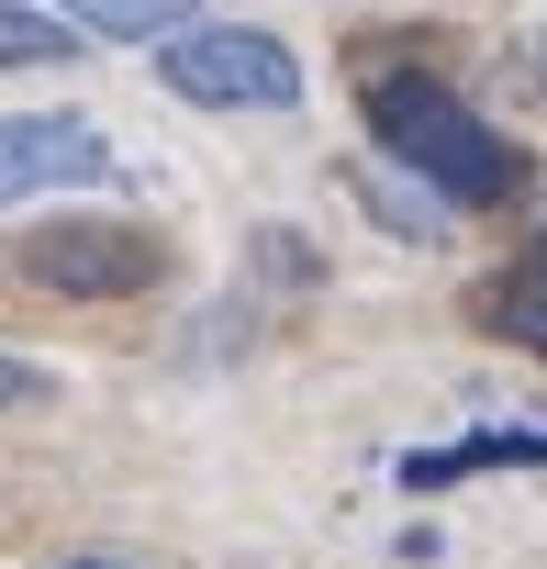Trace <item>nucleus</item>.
I'll return each mask as SVG.
<instances>
[{
	"label": "nucleus",
	"mask_w": 547,
	"mask_h": 569,
	"mask_svg": "<svg viewBox=\"0 0 547 569\" xmlns=\"http://www.w3.org/2000/svg\"><path fill=\"white\" fill-rule=\"evenodd\" d=\"M358 112L380 134V157H402L414 179H436L458 212H491L525 190V146L503 123H480L447 79H414V68H358Z\"/></svg>",
	"instance_id": "obj_1"
},
{
	"label": "nucleus",
	"mask_w": 547,
	"mask_h": 569,
	"mask_svg": "<svg viewBox=\"0 0 547 569\" xmlns=\"http://www.w3.org/2000/svg\"><path fill=\"white\" fill-rule=\"evenodd\" d=\"M12 268L57 302H135L168 279V234L135 212H57V223L12 234Z\"/></svg>",
	"instance_id": "obj_2"
},
{
	"label": "nucleus",
	"mask_w": 547,
	"mask_h": 569,
	"mask_svg": "<svg viewBox=\"0 0 547 569\" xmlns=\"http://www.w3.org/2000/svg\"><path fill=\"white\" fill-rule=\"evenodd\" d=\"M157 79L190 112H291L302 101V57L280 34H268V23H212V12L157 46Z\"/></svg>",
	"instance_id": "obj_3"
},
{
	"label": "nucleus",
	"mask_w": 547,
	"mask_h": 569,
	"mask_svg": "<svg viewBox=\"0 0 547 569\" xmlns=\"http://www.w3.org/2000/svg\"><path fill=\"white\" fill-rule=\"evenodd\" d=\"M112 134L90 112H0V212H23L46 190H101Z\"/></svg>",
	"instance_id": "obj_4"
},
{
	"label": "nucleus",
	"mask_w": 547,
	"mask_h": 569,
	"mask_svg": "<svg viewBox=\"0 0 547 569\" xmlns=\"http://www.w3.org/2000/svg\"><path fill=\"white\" fill-rule=\"evenodd\" d=\"M347 190H358L402 246H447V223H458V201H447L436 179H414L402 157H358V168H347Z\"/></svg>",
	"instance_id": "obj_5"
},
{
	"label": "nucleus",
	"mask_w": 547,
	"mask_h": 569,
	"mask_svg": "<svg viewBox=\"0 0 547 569\" xmlns=\"http://www.w3.org/2000/svg\"><path fill=\"white\" fill-rule=\"evenodd\" d=\"M480 469H547V425H480L458 447H414L402 458L414 491H447V480H480Z\"/></svg>",
	"instance_id": "obj_6"
},
{
	"label": "nucleus",
	"mask_w": 547,
	"mask_h": 569,
	"mask_svg": "<svg viewBox=\"0 0 547 569\" xmlns=\"http://www.w3.org/2000/svg\"><path fill=\"white\" fill-rule=\"evenodd\" d=\"M90 46H168L179 23H201V0H57Z\"/></svg>",
	"instance_id": "obj_7"
},
{
	"label": "nucleus",
	"mask_w": 547,
	"mask_h": 569,
	"mask_svg": "<svg viewBox=\"0 0 547 569\" xmlns=\"http://www.w3.org/2000/svg\"><path fill=\"white\" fill-rule=\"evenodd\" d=\"M480 325H491L503 347L547 358V257H525V268H503V279H491V291H480Z\"/></svg>",
	"instance_id": "obj_8"
},
{
	"label": "nucleus",
	"mask_w": 547,
	"mask_h": 569,
	"mask_svg": "<svg viewBox=\"0 0 547 569\" xmlns=\"http://www.w3.org/2000/svg\"><path fill=\"white\" fill-rule=\"evenodd\" d=\"M79 57V23L46 12V0H0V68H68Z\"/></svg>",
	"instance_id": "obj_9"
},
{
	"label": "nucleus",
	"mask_w": 547,
	"mask_h": 569,
	"mask_svg": "<svg viewBox=\"0 0 547 569\" xmlns=\"http://www.w3.org/2000/svg\"><path fill=\"white\" fill-rule=\"evenodd\" d=\"M46 391H57V380H46L34 358H12V347H0V413H12V402H46Z\"/></svg>",
	"instance_id": "obj_10"
},
{
	"label": "nucleus",
	"mask_w": 547,
	"mask_h": 569,
	"mask_svg": "<svg viewBox=\"0 0 547 569\" xmlns=\"http://www.w3.org/2000/svg\"><path fill=\"white\" fill-rule=\"evenodd\" d=\"M525 79H536V90H547V34H536V46H525Z\"/></svg>",
	"instance_id": "obj_11"
},
{
	"label": "nucleus",
	"mask_w": 547,
	"mask_h": 569,
	"mask_svg": "<svg viewBox=\"0 0 547 569\" xmlns=\"http://www.w3.org/2000/svg\"><path fill=\"white\" fill-rule=\"evenodd\" d=\"M68 569H123V558H68Z\"/></svg>",
	"instance_id": "obj_12"
},
{
	"label": "nucleus",
	"mask_w": 547,
	"mask_h": 569,
	"mask_svg": "<svg viewBox=\"0 0 547 569\" xmlns=\"http://www.w3.org/2000/svg\"><path fill=\"white\" fill-rule=\"evenodd\" d=\"M536 257H547V246H536Z\"/></svg>",
	"instance_id": "obj_13"
}]
</instances>
